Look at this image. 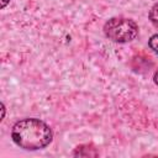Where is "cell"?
I'll list each match as a JSON object with an SVG mask.
<instances>
[{
    "mask_svg": "<svg viewBox=\"0 0 158 158\" xmlns=\"http://www.w3.org/2000/svg\"><path fill=\"white\" fill-rule=\"evenodd\" d=\"M11 138L15 144L22 149L38 151L52 142L53 132L44 121L35 117H27L14 125Z\"/></svg>",
    "mask_w": 158,
    "mask_h": 158,
    "instance_id": "1",
    "label": "cell"
},
{
    "mask_svg": "<svg viewBox=\"0 0 158 158\" xmlns=\"http://www.w3.org/2000/svg\"><path fill=\"white\" fill-rule=\"evenodd\" d=\"M105 36L117 43H127L133 41L138 35V25L126 17H112L104 25Z\"/></svg>",
    "mask_w": 158,
    "mask_h": 158,
    "instance_id": "2",
    "label": "cell"
},
{
    "mask_svg": "<svg viewBox=\"0 0 158 158\" xmlns=\"http://www.w3.org/2000/svg\"><path fill=\"white\" fill-rule=\"evenodd\" d=\"M148 17H149V21L152 22V25L158 28V2L154 4L151 7L149 14H148Z\"/></svg>",
    "mask_w": 158,
    "mask_h": 158,
    "instance_id": "3",
    "label": "cell"
},
{
    "mask_svg": "<svg viewBox=\"0 0 158 158\" xmlns=\"http://www.w3.org/2000/svg\"><path fill=\"white\" fill-rule=\"evenodd\" d=\"M148 46H149V48H151L156 54H158V33L153 35V36L149 38Z\"/></svg>",
    "mask_w": 158,
    "mask_h": 158,
    "instance_id": "4",
    "label": "cell"
},
{
    "mask_svg": "<svg viewBox=\"0 0 158 158\" xmlns=\"http://www.w3.org/2000/svg\"><path fill=\"white\" fill-rule=\"evenodd\" d=\"M153 80H154V83H156V85H158V69L156 70V73H154V77H153Z\"/></svg>",
    "mask_w": 158,
    "mask_h": 158,
    "instance_id": "5",
    "label": "cell"
},
{
    "mask_svg": "<svg viewBox=\"0 0 158 158\" xmlns=\"http://www.w3.org/2000/svg\"><path fill=\"white\" fill-rule=\"evenodd\" d=\"M9 1H10V0H2V2H1V7H2V9H4V7H5V6H6V4H7V2H9Z\"/></svg>",
    "mask_w": 158,
    "mask_h": 158,
    "instance_id": "6",
    "label": "cell"
}]
</instances>
